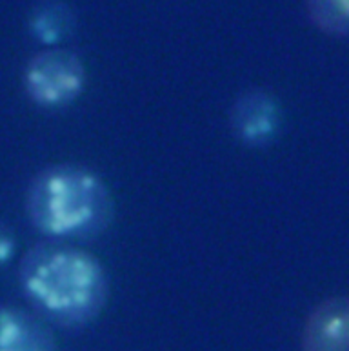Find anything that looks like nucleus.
<instances>
[{"label":"nucleus","instance_id":"nucleus-1","mask_svg":"<svg viewBox=\"0 0 349 351\" xmlns=\"http://www.w3.org/2000/svg\"><path fill=\"white\" fill-rule=\"evenodd\" d=\"M19 288L44 322L60 330L93 324L108 306L111 282L99 257L66 242H38L19 264Z\"/></svg>","mask_w":349,"mask_h":351},{"label":"nucleus","instance_id":"nucleus-2","mask_svg":"<svg viewBox=\"0 0 349 351\" xmlns=\"http://www.w3.org/2000/svg\"><path fill=\"white\" fill-rule=\"evenodd\" d=\"M24 208L29 224L53 242L89 241L115 219V199L95 169L82 164H51L33 175Z\"/></svg>","mask_w":349,"mask_h":351},{"label":"nucleus","instance_id":"nucleus-3","mask_svg":"<svg viewBox=\"0 0 349 351\" xmlns=\"http://www.w3.org/2000/svg\"><path fill=\"white\" fill-rule=\"evenodd\" d=\"M86 84L88 71L82 58L64 47H47L35 53L22 71L24 93L42 110L69 108L82 97Z\"/></svg>","mask_w":349,"mask_h":351},{"label":"nucleus","instance_id":"nucleus-4","mask_svg":"<svg viewBox=\"0 0 349 351\" xmlns=\"http://www.w3.org/2000/svg\"><path fill=\"white\" fill-rule=\"evenodd\" d=\"M284 128V108L276 95L264 88H248L230 108L231 135L250 149H266L278 141Z\"/></svg>","mask_w":349,"mask_h":351},{"label":"nucleus","instance_id":"nucleus-5","mask_svg":"<svg viewBox=\"0 0 349 351\" xmlns=\"http://www.w3.org/2000/svg\"><path fill=\"white\" fill-rule=\"evenodd\" d=\"M348 297H329L315 306L302 330V351H348Z\"/></svg>","mask_w":349,"mask_h":351},{"label":"nucleus","instance_id":"nucleus-6","mask_svg":"<svg viewBox=\"0 0 349 351\" xmlns=\"http://www.w3.org/2000/svg\"><path fill=\"white\" fill-rule=\"evenodd\" d=\"M0 351H58L51 326L32 309L0 306Z\"/></svg>","mask_w":349,"mask_h":351},{"label":"nucleus","instance_id":"nucleus-7","mask_svg":"<svg viewBox=\"0 0 349 351\" xmlns=\"http://www.w3.org/2000/svg\"><path fill=\"white\" fill-rule=\"evenodd\" d=\"M27 33L35 43L47 47H58L77 29V11L68 2H37L27 13Z\"/></svg>","mask_w":349,"mask_h":351},{"label":"nucleus","instance_id":"nucleus-8","mask_svg":"<svg viewBox=\"0 0 349 351\" xmlns=\"http://www.w3.org/2000/svg\"><path fill=\"white\" fill-rule=\"evenodd\" d=\"M308 19L313 26L329 37L346 38L349 32L348 2L346 0H311L306 4Z\"/></svg>","mask_w":349,"mask_h":351},{"label":"nucleus","instance_id":"nucleus-9","mask_svg":"<svg viewBox=\"0 0 349 351\" xmlns=\"http://www.w3.org/2000/svg\"><path fill=\"white\" fill-rule=\"evenodd\" d=\"M16 241L15 231L11 230L10 224L0 219V269H4L5 266H10L16 253Z\"/></svg>","mask_w":349,"mask_h":351}]
</instances>
